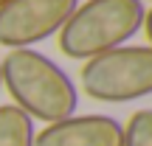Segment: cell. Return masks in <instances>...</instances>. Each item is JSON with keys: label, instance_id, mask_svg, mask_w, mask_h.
Returning a JSON list of instances; mask_svg holds the SVG:
<instances>
[{"label": "cell", "instance_id": "10", "mask_svg": "<svg viewBox=\"0 0 152 146\" xmlns=\"http://www.w3.org/2000/svg\"><path fill=\"white\" fill-rule=\"evenodd\" d=\"M0 87H3V79H0Z\"/></svg>", "mask_w": 152, "mask_h": 146}, {"label": "cell", "instance_id": "2", "mask_svg": "<svg viewBox=\"0 0 152 146\" xmlns=\"http://www.w3.org/2000/svg\"><path fill=\"white\" fill-rule=\"evenodd\" d=\"M141 0H85L56 34L62 56L87 62L127 45L144 25Z\"/></svg>", "mask_w": 152, "mask_h": 146}, {"label": "cell", "instance_id": "9", "mask_svg": "<svg viewBox=\"0 0 152 146\" xmlns=\"http://www.w3.org/2000/svg\"><path fill=\"white\" fill-rule=\"evenodd\" d=\"M6 3H9V0H0V6H6Z\"/></svg>", "mask_w": 152, "mask_h": 146}, {"label": "cell", "instance_id": "4", "mask_svg": "<svg viewBox=\"0 0 152 146\" xmlns=\"http://www.w3.org/2000/svg\"><path fill=\"white\" fill-rule=\"evenodd\" d=\"M79 0H9L0 6V45L9 51L34 48L59 34Z\"/></svg>", "mask_w": 152, "mask_h": 146}, {"label": "cell", "instance_id": "5", "mask_svg": "<svg viewBox=\"0 0 152 146\" xmlns=\"http://www.w3.org/2000/svg\"><path fill=\"white\" fill-rule=\"evenodd\" d=\"M124 124L113 115H71L56 124H45L34 146H121Z\"/></svg>", "mask_w": 152, "mask_h": 146}, {"label": "cell", "instance_id": "8", "mask_svg": "<svg viewBox=\"0 0 152 146\" xmlns=\"http://www.w3.org/2000/svg\"><path fill=\"white\" fill-rule=\"evenodd\" d=\"M144 31H147V45L152 48V9H147V14H144Z\"/></svg>", "mask_w": 152, "mask_h": 146}, {"label": "cell", "instance_id": "6", "mask_svg": "<svg viewBox=\"0 0 152 146\" xmlns=\"http://www.w3.org/2000/svg\"><path fill=\"white\" fill-rule=\"evenodd\" d=\"M34 121L14 104L0 107V146H34Z\"/></svg>", "mask_w": 152, "mask_h": 146}, {"label": "cell", "instance_id": "3", "mask_svg": "<svg viewBox=\"0 0 152 146\" xmlns=\"http://www.w3.org/2000/svg\"><path fill=\"white\" fill-rule=\"evenodd\" d=\"M79 84L87 98L104 104H127L152 96V48L121 45L82 65Z\"/></svg>", "mask_w": 152, "mask_h": 146}, {"label": "cell", "instance_id": "11", "mask_svg": "<svg viewBox=\"0 0 152 146\" xmlns=\"http://www.w3.org/2000/svg\"><path fill=\"white\" fill-rule=\"evenodd\" d=\"M141 3H144V0H141Z\"/></svg>", "mask_w": 152, "mask_h": 146}, {"label": "cell", "instance_id": "7", "mask_svg": "<svg viewBox=\"0 0 152 146\" xmlns=\"http://www.w3.org/2000/svg\"><path fill=\"white\" fill-rule=\"evenodd\" d=\"M121 146H152V110H138L130 115Z\"/></svg>", "mask_w": 152, "mask_h": 146}, {"label": "cell", "instance_id": "1", "mask_svg": "<svg viewBox=\"0 0 152 146\" xmlns=\"http://www.w3.org/2000/svg\"><path fill=\"white\" fill-rule=\"evenodd\" d=\"M0 79L9 90L11 104L31 121L56 124L76 115L79 90L73 79L51 56L34 48H17L0 59Z\"/></svg>", "mask_w": 152, "mask_h": 146}]
</instances>
